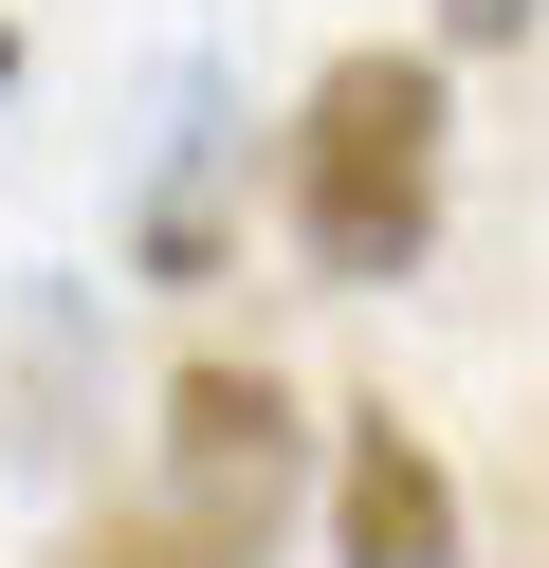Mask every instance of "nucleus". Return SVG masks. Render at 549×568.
I'll return each instance as SVG.
<instances>
[{
  "label": "nucleus",
  "mask_w": 549,
  "mask_h": 568,
  "mask_svg": "<svg viewBox=\"0 0 549 568\" xmlns=\"http://www.w3.org/2000/svg\"><path fill=\"white\" fill-rule=\"evenodd\" d=\"M439 165H458V74L439 38H366L293 92V148H275V202H293V257L329 294H385V275L439 257Z\"/></svg>",
  "instance_id": "f257e3e1"
},
{
  "label": "nucleus",
  "mask_w": 549,
  "mask_h": 568,
  "mask_svg": "<svg viewBox=\"0 0 549 568\" xmlns=\"http://www.w3.org/2000/svg\"><path fill=\"white\" fill-rule=\"evenodd\" d=\"M146 275H165V294H202V275H220V129H183L165 184H146Z\"/></svg>",
  "instance_id": "20e7f679"
},
{
  "label": "nucleus",
  "mask_w": 549,
  "mask_h": 568,
  "mask_svg": "<svg viewBox=\"0 0 549 568\" xmlns=\"http://www.w3.org/2000/svg\"><path fill=\"white\" fill-rule=\"evenodd\" d=\"M329 568H458V477L403 404L329 422Z\"/></svg>",
  "instance_id": "7ed1b4c3"
},
{
  "label": "nucleus",
  "mask_w": 549,
  "mask_h": 568,
  "mask_svg": "<svg viewBox=\"0 0 549 568\" xmlns=\"http://www.w3.org/2000/svg\"><path fill=\"white\" fill-rule=\"evenodd\" d=\"M165 495L256 568V531L312 495V422H293V385H275V367H238V348H202V367L165 385Z\"/></svg>",
  "instance_id": "f03ea898"
},
{
  "label": "nucleus",
  "mask_w": 549,
  "mask_h": 568,
  "mask_svg": "<svg viewBox=\"0 0 549 568\" xmlns=\"http://www.w3.org/2000/svg\"><path fill=\"white\" fill-rule=\"evenodd\" d=\"M0 92H19V38H0Z\"/></svg>",
  "instance_id": "0eeeda50"
},
{
  "label": "nucleus",
  "mask_w": 549,
  "mask_h": 568,
  "mask_svg": "<svg viewBox=\"0 0 549 568\" xmlns=\"http://www.w3.org/2000/svg\"><path fill=\"white\" fill-rule=\"evenodd\" d=\"M55 568H238V550H220V531L183 514V495H146V514H92Z\"/></svg>",
  "instance_id": "39448f33"
},
{
  "label": "nucleus",
  "mask_w": 549,
  "mask_h": 568,
  "mask_svg": "<svg viewBox=\"0 0 549 568\" xmlns=\"http://www.w3.org/2000/svg\"><path fill=\"white\" fill-rule=\"evenodd\" d=\"M549 0H439V55H495V38H531Z\"/></svg>",
  "instance_id": "423d86ee"
}]
</instances>
